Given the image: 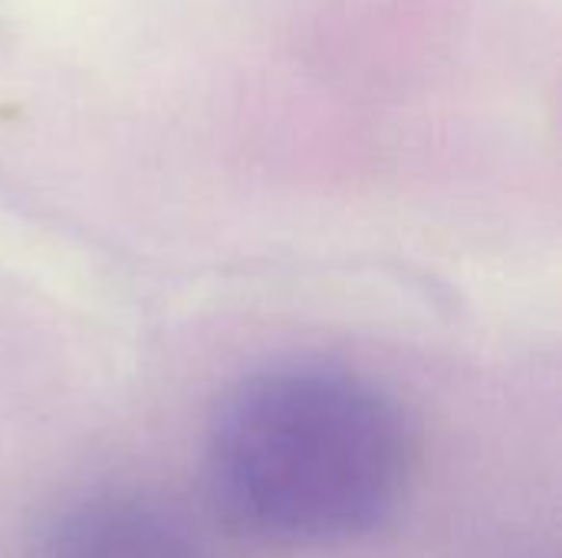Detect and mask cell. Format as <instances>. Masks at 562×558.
<instances>
[{"mask_svg":"<svg viewBox=\"0 0 562 558\" xmlns=\"http://www.w3.org/2000/svg\"><path fill=\"white\" fill-rule=\"evenodd\" d=\"M26 558H207L194 529L165 503L99 493L59 510Z\"/></svg>","mask_w":562,"mask_h":558,"instance_id":"obj_2","label":"cell"},{"mask_svg":"<svg viewBox=\"0 0 562 558\" xmlns=\"http://www.w3.org/2000/svg\"><path fill=\"white\" fill-rule=\"evenodd\" d=\"M402 408L362 375L280 365L217 405L204 470L221 513L277 546H339L375 533L412 477Z\"/></svg>","mask_w":562,"mask_h":558,"instance_id":"obj_1","label":"cell"}]
</instances>
